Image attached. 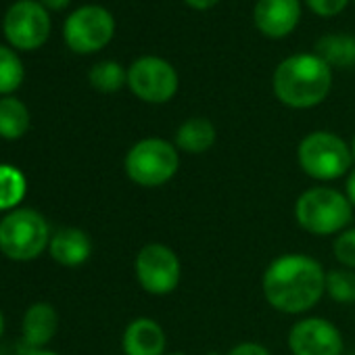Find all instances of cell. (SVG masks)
Masks as SVG:
<instances>
[{"label":"cell","instance_id":"obj_33","mask_svg":"<svg viewBox=\"0 0 355 355\" xmlns=\"http://www.w3.org/2000/svg\"><path fill=\"white\" fill-rule=\"evenodd\" d=\"M167 355H187V353H180V351H175V353H167Z\"/></svg>","mask_w":355,"mask_h":355},{"label":"cell","instance_id":"obj_31","mask_svg":"<svg viewBox=\"0 0 355 355\" xmlns=\"http://www.w3.org/2000/svg\"><path fill=\"white\" fill-rule=\"evenodd\" d=\"M351 153H353V159H355V136H353V140H351Z\"/></svg>","mask_w":355,"mask_h":355},{"label":"cell","instance_id":"obj_3","mask_svg":"<svg viewBox=\"0 0 355 355\" xmlns=\"http://www.w3.org/2000/svg\"><path fill=\"white\" fill-rule=\"evenodd\" d=\"M353 218V205L345 193L330 187H313L295 201V220L311 236H334L347 230Z\"/></svg>","mask_w":355,"mask_h":355},{"label":"cell","instance_id":"obj_12","mask_svg":"<svg viewBox=\"0 0 355 355\" xmlns=\"http://www.w3.org/2000/svg\"><path fill=\"white\" fill-rule=\"evenodd\" d=\"M301 19L299 0H257L253 9L255 28L268 38L288 36Z\"/></svg>","mask_w":355,"mask_h":355},{"label":"cell","instance_id":"obj_11","mask_svg":"<svg viewBox=\"0 0 355 355\" xmlns=\"http://www.w3.org/2000/svg\"><path fill=\"white\" fill-rule=\"evenodd\" d=\"M293 355H343L340 330L326 318L311 315L297 320L286 336Z\"/></svg>","mask_w":355,"mask_h":355},{"label":"cell","instance_id":"obj_19","mask_svg":"<svg viewBox=\"0 0 355 355\" xmlns=\"http://www.w3.org/2000/svg\"><path fill=\"white\" fill-rule=\"evenodd\" d=\"M315 55L330 67L355 65V38L345 34H330L315 42Z\"/></svg>","mask_w":355,"mask_h":355},{"label":"cell","instance_id":"obj_10","mask_svg":"<svg viewBox=\"0 0 355 355\" xmlns=\"http://www.w3.org/2000/svg\"><path fill=\"white\" fill-rule=\"evenodd\" d=\"M178 73L161 57H138L128 67V88L132 94L150 105L169 103L178 92Z\"/></svg>","mask_w":355,"mask_h":355},{"label":"cell","instance_id":"obj_23","mask_svg":"<svg viewBox=\"0 0 355 355\" xmlns=\"http://www.w3.org/2000/svg\"><path fill=\"white\" fill-rule=\"evenodd\" d=\"M332 253L340 268L355 270V228H347L340 234H336L332 243Z\"/></svg>","mask_w":355,"mask_h":355},{"label":"cell","instance_id":"obj_28","mask_svg":"<svg viewBox=\"0 0 355 355\" xmlns=\"http://www.w3.org/2000/svg\"><path fill=\"white\" fill-rule=\"evenodd\" d=\"M40 3L49 9V11H63L69 7L71 0H40Z\"/></svg>","mask_w":355,"mask_h":355},{"label":"cell","instance_id":"obj_22","mask_svg":"<svg viewBox=\"0 0 355 355\" xmlns=\"http://www.w3.org/2000/svg\"><path fill=\"white\" fill-rule=\"evenodd\" d=\"M326 295L340 305H353L355 303V270H347V268L328 270Z\"/></svg>","mask_w":355,"mask_h":355},{"label":"cell","instance_id":"obj_5","mask_svg":"<svg viewBox=\"0 0 355 355\" xmlns=\"http://www.w3.org/2000/svg\"><path fill=\"white\" fill-rule=\"evenodd\" d=\"M123 169L136 187L159 189L180 169V150L165 138L148 136L130 146L123 159Z\"/></svg>","mask_w":355,"mask_h":355},{"label":"cell","instance_id":"obj_13","mask_svg":"<svg viewBox=\"0 0 355 355\" xmlns=\"http://www.w3.org/2000/svg\"><path fill=\"white\" fill-rule=\"evenodd\" d=\"M121 349L123 355H167L165 330L153 318H136L123 330Z\"/></svg>","mask_w":355,"mask_h":355},{"label":"cell","instance_id":"obj_32","mask_svg":"<svg viewBox=\"0 0 355 355\" xmlns=\"http://www.w3.org/2000/svg\"><path fill=\"white\" fill-rule=\"evenodd\" d=\"M205 355H226V353H218V351H209V353H205Z\"/></svg>","mask_w":355,"mask_h":355},{"label":"cell","instance_id":"obj_14","mask_svg":"<svg viewBox=\"0 0 355 355\" xmlns=\"http://www.w3.org/2000/svg\"><path fill=\"white\" fill-rule=\"evenodd\" d=\"M59 330V313L51 303H32L21 320V336L28 349H46Z\"/></svg>","mask_w":355,"mask_h":355},{"label":"cell","instance_id":"obj_7","mask_svg":"<svg viewBox=\"0 0 355 355\" xmlns=\"http://www.w3.org/2000/svg\"><path fill=\"white\" fill-rule=\"evenodd\" d=\"M134 274L144 293L165 297L180 284L182 263L171 247L163 243H148L136 253Z\"/></svg>","mask_w":355,"mask_h":355},{"label":"cell","instance_id":"obj_16","mask_svg":"<svg viewBox=\"0 0 355 355\" xmlns=\"http://www.w3.org/2000/svg\"><path fill=\"white\" fill-rule=\"evenodd\" d=\"M218 132L216 125L207 117H191L180 123L175 130L173 144L180 153L187 155H203L216 144Z\"/></svg>","mask_w":355,"mask_h":355},{"label":"cell","instance_id":"obj_8","mask_svg":"<svg viewBox=\"0 0 355 355\" xmlns=\"http://www.w3.org/2000/svg\"><path fill=\"white\" fill-rule=\"evenodd\" d=\"M115 34L113 15L101 5H86L73 11L63 26L65 44L78 55L103 51Z\"/></svg>","mask_w":355,"mask_h":355},{"label":"cell","instance_id":"obj_24","mask_svg":"<svg viewBox=\"0 0 355 355\" xmlns=\"http://www.w3.org/2000/svg\"><path fill=\"white\" fill-rule=\"evenodd\" d=\"M309 11H313L320 17H334L345 11L349 0H305Z\"/></svg>","mask_w":355,"mask_h":355},{"label":"cell","instance_id":"obj_2","mask_svg":"<svg viewBox=\"0 0 355 355\" xmlns=\"http://www.w3.org/2000/svg\"><path fill=\"white\" fill-rule=\"evenodd\" d=\"M274 94L291 109H311L324 103L332 88V67L315 53L284 59L274 71Z\"/></svg>","mask_w":355,"mask_h":355},{"label":"cell","instance_id":"obj_9","mask_svg":"<svg viewBox=\"0 0 355 355\" xmlns=\"http://www.w3.org/2000/svg\"><path fill=\"white\" fill-rule=\"evenodd\" d=\"M3 32L11 49L38 51L51 36V15L40 0H17L3 19Z\"/></svg>","mask_w":355,"mask_h":355},{"label":"cell","instance_id":"obj_6","mask_svg":"<svg viewBox=\"0 0 355 355\" xmlns=\"http://www.w3.org/2000/svg\"><path fill=\"white\" fill-rule=\"evenodd\" d=\"M353 161L351 144L334 132H309L297 146V163L301 171L318 182H332L347 175Z\"/></svg>","mask_w":355,"mask_h":355},{"label":"cell","instance_id":"obj_4","mask_svg":"<svg viewBox=\"0 0 355 355\" xmlns=\"http://www.w3.org/2000/svg\"><path fill=\"white\" fill-rule=\"evenodd\" d=\"M46 218L32 207H17L0 220V253L11 261H34L51 245Z\"/></svg>","mask_w":355,"mask_h":355},{"label":"cell","instance_id":"obj_17","mask_svg":"<svg viewBox=\"0 0 355 355\" xmlns=\"http://www.w3.org/2000/svg\"><path fill=\"white\" fill-rule=\"evenodd\" d=\"M32 123L30 109L17 96L0 98V138L3 140H19L28 134Z\"/></svg>","mask_w":355,"mask_h":355},{"label":"cell","instance_id":"obj_26","mask_svg":"<svg viewBox=\"0 0 355 355\" xmlns=\"http://www.w3.org/2000/svg\"><path fill=\"white\" fill-rule=\"evenodd\" d=\"M345 197L349 199V203L355 209V167H351V171L347 173V182H345Z\"/></svg>","mask_w":355,"mask_h":355},{"label":"cell","instance_id":"obj_18","mask_svg":"<svg viewBox=\"0 0 355 355\" xmlns=\"http://www.w3.org/2000/svg\"><path fill=\"white\" fill-rule=\"evenodd\" d=\"M26 195H28L26 173L11 163H0V211L9 214L21 207Z\"/></svg>","mask_w":355,"mask_h":355},{"label":"cell","instance_id":"obj_21","mask_svg":"<svg viewBox=\"0 0 355 355\" xmlns=\"http://www.w3.org/2000/svg\"><path fill=\"white\" fill-rule=\"evenodd\" d=\"M88 82L94 90L103 94H113L128 84V71L117 61H101L90 69Z\"/></svg>","mask_w":355,"mask_h":355},{"label":"cell","instance_id":"obj_15","mask_svg":"<svg viewBox=\"0 0 355 355\" xmlns=\"http://www.w3.org/2000/svg\"><path fill=\"white\" fill-rule=\"evenodd\" d=\"M51 257L63 268H78L92 255V241L82 228H61L51 236Z\"/></svg>","mask_w":355,"mask_h":355},{"label":"cell","instance_id":"obj_29","mask_svg":"<svg viewBox=\"0 0 355 355\" xmlns=\"http://www.w3.org/2000/svg\"><path fill=\"white\" fill-rule=\"evenodd\" d=\"M24 355H59V353H55L51 349H28Z\"/></svg>","mask_w":355,"mask_h":355},{"label":"cell","instance_id":"obj_20","mask_svg":"<svg viewBox=\"0 0 355 355\" xmlns=\"http://www.w3.org/2000/svg\"><path fill=\"white\" fill-rule=\"evenodd\" d=\"M26 67L15 49L0 44V98L11 96L24 84Z\"/></svg>","mask_w":355,"mask_h":355},{"label":"cell","instance_id":"obj_30","mask_svg":"<svg viewBox=\"0 0 355 355\" xmlns=\"http://www.w3.org/2000/svg\"><path fill=\"white\" fill-rule=\"evenodd\" d=\"M5 334V315H3V311H0V336Z\"/></svg>","mask_w":355,"mask_h":355},{"label":"cell","instance_id":"obj_27","mask_svg":"<svg viewBox=\"0 0 355 355\" xmlns=\"http://www.w3.org/2000/svg\"><path fill=\"white\" fill-rule=\"evenodd\" d=\"M184 3L189 7L197 9V11H207V9H211V7L218 5V0H184Z\"/></svg>","mask_w":355,"mask_h":355},{"label":"cell","instance_id":"obj_1","mask_svg":"<svg viewBox=\"0 0 355 355\" xmlns=\"http://www.w3.org/2000/svg\"><path fill=\"white\" fill-rule=\"evenodd\" d=\"M261 291L270 307L286 315L313 309L326 295V270L305 253H284L270 261L261 276Z\"/></svg>","mask_w":355,"mask_h":355},{"label":"cell","instance_id":"obj_25","mask_svg":"<svg viewBox=\"0 0 355 355\" xmlns=\"http://www.w3.org/2000/svg\"><path fill=\"white\" fill-rule=\"evenodd\" d=\"M226 355H272L268 347H263L261 343H253V340H245L234 345Z\"/></svg>","mask_w":355,"mask_h":355}]
</instances>
